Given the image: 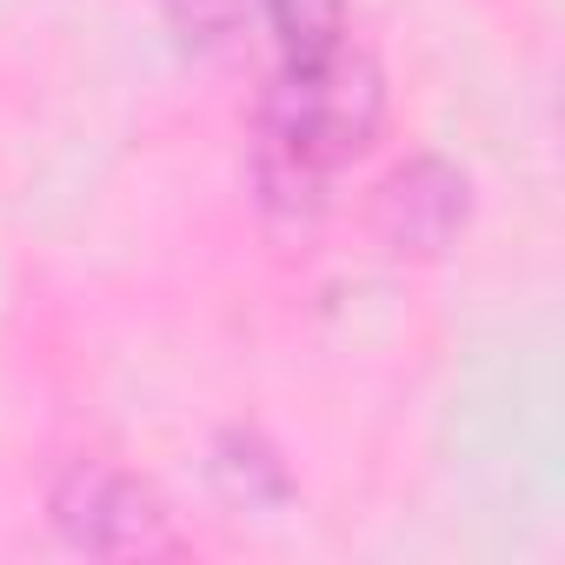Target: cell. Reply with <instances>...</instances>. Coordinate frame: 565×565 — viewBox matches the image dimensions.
Listing matches in <instances>:
<instances>
[{
	"instance_id": "6da1fadb",
	"label": "cell",
	"mask_w": 565,
	"mask_h": 565,
	"mask_svg": "<svg viewBox=\"0 0 565 565\" xmlns=\"http://www.w3.org/2000/svg\"><path fill=\"white\" fill-rule=\"evenodd\" d=\"M386 134V67L353 28L273 54L266 87L246 127V180L266 220L313 226L340 180L380 147Z\"/></svg>"
},
{
	"instance_id": "7a4b0ae2",
	"label": "cell",
	"mask_w": 565,
	"mask_h": 565,
	"mask_svg": "<svg viewBox=\"0 0 565 565\" xmlns=\"http://www.w3.org/2000/svg\"><path fill=\"white\" fill-rule=\"evenodd\" d=\"M47 519L61 545L87 558H173L186 552L167 492L120 459H67L47 486Z\"/></svg>"
},
{
	"instance_id": "3957f363",
	"label": "cell",
	"mask_w": 565,
	"mask_h": 565,
	"mask_svg": "<svg viewBox=\"0 0 565 565\" xmlns=\"http://www.w3.org/2000/svg\"><path fill=\"white\" fill-rule=\"evenodd\" d=\"M472 226V173L446 153H406L373 186V239L393 259H439Z\"/></svg>"
},
{
	"instance_id": "277c9868",
	"label": "cell",
	"mask_w": 565,
	"mask_h": 565,
	"mask_svg": "<svg viewBox=\"0 0 565 565\" xmlns=\"http://www.w3.org/2000/svg\"><path fill=\"white\" fill-rule=\"evenodd\" d=\"M206 479L226 505L239 512H273V505H287L294 499V472L287 459H279L253 426H226L213 433V459H206Z\"/></svg>"
},
{
	"instance_id": "5b68a950",
	"label": "cell",
	"mask_w": 565,
	"mask_h": 565,
	"mask_svg": "<svg viewBox=\"0 0 565 565\" xmlns=\"http://www.w3.org/2000/svg\"><path fill=\"white\" fill-rule=\"evenodd\" d=\"M160 14L186 54H233L266 41V0H160Z\"/></svg>"
}]
</instances>
